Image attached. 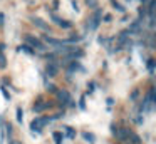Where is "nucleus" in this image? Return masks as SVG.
Returning a JSON list of instances; mask_svg holds the SVG:
<instances>
[{
    "instance_id": "obj_1",
    "label": "nucleus",
    "mask_w": 156,
    "mask_h": 144,
    "mask_svg": "<svg viewBox=\"0 0 156 144\" xmlns=\"http://www.w3.org/2000/svg\"><path fill=\"white\" fill-rule=\"evenodd\" d=\"M101 20H102V10H96L91 17L87 19V32H94L98 30V27L101 25Z\"/></svg>"
},
{
    "instance_id": "obj_2",
    "label": "nucleus",
    "mask_w": 156,
    "mask_h": 144,
    "mask_svg": "<svg viewBox=\"0 0 156 144\" xmlns=\"http://www.w3.org/2000/svg\"><path fill=\"white\" fill-rule=\"evenodd\" d=\"M51 121H52V119H49V117H39V119H34V121H32V124H30L32 132L41 134V132H42V129H44V127L47 126V124L51 122Z\"/></svg>"
},
{
    "instance_id": "obj_3",
    "label": "nucleus",
    "mask_w": 156,
    "mask_h": 144,
    "mask_svg": "<svg viewBox=\"0 0 156 144\" xmlns=\"http://www.w3.org/2000/svg\"><path fill=\"white\" fill-rule=\"evenodd\" d=\"M55 94H57V99H59V102H61L62 106H71L72 104L71 94H69L67 90H55Z\"/></svg>"
},
{
    "instance_id": "obj_4",
    "label": "nucleus",
    "mask_w": 156,
    "mask_h": 144,
    "mask_svg": "<svg viewBox=\"0 0 156 144\" xmlns=\"http://www.w3.org/2000/svg\"><path fill=\"white\" fill-rule=\"evenodd\" d=\"M51 19L54 20L61 29H71V27H72V22H69V20H66V19H61V17L55 15V13H51Z\"/></svg>"
},
{
    "instance_id": "obj_5",
    "label": "nucleus",
    "mask_w": 156,
    "mask_h": 144,
    "mask_svg": "<svg viewBox=\"0 0 156 144\" xmlns=\"http://www.w3.org/2000/svg\"><path fill=\"white\" fill-rule=\"evenodd\" d=\"M25 40L30 44L32 47H35L37 50H45V44H42L37 37H32V35H25Z\"/></svg>"
},
{
    "instance_id": "obj_6",
    "label": "nucleus",
    "mask_w": 156,
    "mask_h": 144,
    "mask_svg": "<svg viewBox=\"0 0 156 144\" xmlns=\"http://www.w3.org/2000/svg\"><path fill=\"white\" fill-rule=\"evenodd\" d=\"M124 141H128L129 144H139L141 142V139H139L133 131H128V129H126V134H124Z\"/></svg>"
},
{
    "instance_id": "obj_7",
    "label": "nucleus",
    "mask_w": 156,
    "mask_h": 144,
    "mask_svg": "<svg viewBox=\"0 0 156 144\" xmlns=\"http://www.w3.org/2000/svg\"><path fill=\"white\" fill-rule=\"evenodd\" d=\"M45 72H47L49 77H54L55 74L59 72V65H57V64H49L47 69H45Z\"/></svg>"
},
{
    "instance_id": "obj_8",
    "label": "nucleus",
    "mask_w": 156,
    "mask_h": 144,
    "mask_svg": "<svg viewBox=\"0 0 156 144\" xmlns=\"http://www.w3.org/2000/svg\"><path fill=\"white\" fill-rule=\"evenodd\" d=\"M4 50H5V44H0V69H5L7 67V60H5Z\"/></svg>"
},
{
    "instance_id": "obj_9",
    "label": "nucleus",
    "mask_w": 156,
    "mask_h": 144,
    "mask_svg": "<svg viewBox=\"0 0 156 144\" xmlns=\"http://www.w3.org/2000/svg\"><path fill=\"white\" fill-rule=\"evenodd\" d=\"M32 22L35 23V25L39 27V29H42V30H49V25L44 22L42 19H39V17H32Z\"/></svg>"
},
{
    "instance_id": "obj_10",
    "label": "nucleus",
    "mask_w": 156,
    "mask_h": 144,
    "mask_svg": "<svg viewBox=\"0 0 156 144\" xmlns=\"http://www.w3.org/2000/svg\"><path fill=\"white\" fill-rule=\"evenodd\" d=\"M19 52H24V54H27V55H34L35 50L32 49L30 45H20L19 47Z\"/></svg>"
},
{
    "instance_id": "obj_11",
    "label": "nucleus",
    "mask_w": 156,
    "mask_h": 144,
    "mask_svg": "<svg viewBox=\"0 0 156 144\" xmlns=\"http://www.w3.org/2000/svg\"><path fill=\"white\" fill-rule=\"evenodd\" d=\"M76 70H82V67H81V62H71V65H69V72H76Z\"/></svg>"
},
{
    "instance_id": "obj_12",
    "label": "nucleus",
    "mask_w": 156,
    "mask_h": 144,
    "mask_svg": "<svg viewBox=\"0 0 156 144\" xmlns=\"http://www.w3.org/2000/svg\"><path fill=\"white\" fill-rule=\"evenodd\" d=\"M45 107H47L45 104H39V106H34V112H42Z\"/></svg>"
},
{
    "instance_id": "obj_13",
    "label": "nucleus",
    "mask_w": 156,
    "mask_h": 144,
    "mask_svg": "<svg viewBox=\"0 0 156 144\" xmlns=\"http://www.w3.org/2000/svg\"><path fill=\"white\" fill-rule=\"evenodd\" d=\"M17 121H19V122H22V121H24V112H22L20 107H17Z\"/></svg>"
},
{
    "instance_id": "obj_14",
    "label": "nucleus",
    "mask_w": 156,
    "mask_h": 144,
    "mask_svg": "<svg viewBox=\"0 0 156 144\" xmlns=\"http://www.w3.org/2000/svg\"><path fill=\"white\" fill-rule=\"evenodd\" d=\"M62 137H64V134H62V132H54V139H55V142H61V141H62Z\"/></svg>"
},
{
    "instance_id": "obj_15",
    "label": "nucleus",
    "mask_w": 156,
    "mask_h": 144,
    "mask_svg": "<svg viewBox=\"0 0 156 144\" xmlns=\"http://www.w3.org/2000/svg\"><path fill=\"white\" fill-rule=\"evenodd\" d=\"M111 3H112V5H114V7H116V9H118V10H119V12H124V7H122V5H119V3H118V2H116V0H111Z\"/></svg>"
},
{
    "instance_id": "obj_16",
    "label": "nucleus",
    "mask_w": 156,
    "mask_h": 144,
    "mask_svg": "<svg viewBox=\"0 0 156 144\" xmlns=\"http://www.w3.org/2000/svg\"><path fill=\"white\" fill-rule=\"evenodd\" d=\"M66 131H67V136H69V137H74V136H76L74 129H71V127H66Z\"/></svg>"
},
{
    "instance_id": "obj_17",
    "label": "nucleus",
    "mask_w": 156,
    "mask_h": 144,
    "mask_svg": "<svg viewBox=\"0 0 156 144\" xmlns=\"http://www.w3.org/2000/svg\"><path fill=\"white\" fill-rule=\"evenodd\" d=\"M84 139H87V141H94V136H92V134H87V132H84Z\"/></svg>"
},
{
    "instance_id": "obj_18",
    "label": "nucleus",
    "mask_w": 156,
    "mask_h": 144,
    "mask_svg": "<svg viewBox=\"0 0 156 144\" xmlns=\"http://www.w3.org/2000/svg\"><path fill=\"white\" fill-rule=\"evenodd\" d=\"M86 2H87L89 7H96V5H98V0H86Z\"/></svg>"
},
{
    "instance_id": "obj_19",
    "label": "nucleus",
    "mask_w": 156,
    "mask_h": 144,
    "mask_svg": "<svg viewBox=\"0 0 156 144\" xmlns=\"http://www.w3.org/2000/svg\"><path fill=\"white\" fill-rule=\"evenodd\" d=\"M153 67H154V62H153V60H148V70L149 72H153Z\"/></svg>"
},
{
    "instance_id": "obj_20",
    "label": "nucleus",
    "mask_w": 156,
    "mask_h": 144,
    "mask_svg": "<svg viewBox=\"0 0 156 144\" xmlns=\"http://www.w3.org/2000/svg\"><path fill=\"white\" fill-rule=\"evenodd\" d=\"M79 107H81V109H86V102H84V97H81V100H79Z\"/></svg>"
}]
</instances>
